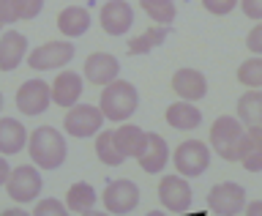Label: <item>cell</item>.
<instances>
[{"mask_svg": "<svg viewBox=\"0 0 262 216\" xmlns=\"http://www.w3.org/2000/svg\"><path fill=\"white\" fill-rule=\"evenodd\" d=\"M93 205H96V189L85 181L74 184L66 194V208L71 213H93Z\"/></svg>", "mask_w": 262, "mask_h": 216, "instance_id": "24", "label": "cell"}, {"mask_svg": "<svg viewBox=\"0 0 262 216\" xmlns=\"http://www.w3.org/2000/svg\"><path fill=\"white\" fill-rule=\"evenodd\" d=\"M137 162H139V167H142L145 172H161L164 167H167V162H169L167 140H164L161 134H147L145 151L137 156Z\"/></svg>", "mask_w": 262, "mask_h": 216, "instance_id": "17", "label": "cell"}, {"mask_svg": "<svg viewBox=\"0 0 262 216\" xmlns=\"http://www.w3.org/2000/svg\"><path fill=\"white\" fill-rule=\"evenodd\" d=\"M28 55V38L16 30H8L0 36V71H14Z\"/></svg>", "mask_w": 262, "mask_h": 216, "instance_id": "16", "label": "cell"}, {"mask_svg": "<svg viewBox=\"0 0 262 216\" xmlns=\"http://www.w3.org/2000/svg\"><path fill=\"white\" fill-rule=\"evenodd\" d=\"M0 110H3V93H0Z\"/></svg>", "mask_w": 262, "mask_h": 216, "instance_id": "38", "label": "cell"}, {"mask_svg": "<svg viewBox=\"0 0 262 216\" xmlns=\"http://www.w3.org/2000/svg\"><path fill=\"white\" fill-rule=\"evenodd\" d=\"M159 200L164 205V211L169 213H186L188 208H191V186H188V181L180 175H164L159 181Z\"/></svg>", "mask_w": 262, "mask_h": 216, "instance_id": "8", "label": "cell"}, {"mask_svg": "<svg viewBox=\"0 0 262 216\" xmlns=\"http://www.w3.org/2000/svg\"><path fill=\"white\" fill-rule=\"evenodd\" d=\"M28 151L30 159L38 170H57L63 167L69 148H66V137L52 126H38L28 137Z\"/></svg>", "mask_w": 262, "mask_h": 216, "instance_id": "1", "label": "cell"}, {"mask_svg": "<svg viewBox=\"0 0 262 216\" xmlns=\"http://www.w3.org/2000/svg\"><path fill=\"white\" fill-rule=\"evenodd\" d=\"M8 175H11V167H8V162L3 159V156H0V186H6Z\"/></svg>", "mask_w": 262, "mask_h": 216, "instance_id": "35", "label": "cell"}, {"mask_svg": "<svg viewBox=\"0 0 262 216\" xmlns=\"http://www.w3.org/2000/svg\"><path fill=\"white\" fill-rule=\"evenodd\" d=\"M112 134H115V143H118L120 153L126 156V159H128V156H131V159H137V156L145 151L147 131H142L139 126H134V123H123L120 129L112 131Z\"/></svg>", "mask_w": 262, "mask_h": 216, "instance_id": "21", "label": "cell"}, {"mask_svg": "<svg viewBox=\"0 0 262 216\" xmlns=\"http://www.w3.org/2000/svg\"><path fill=\"white\" fill-rule=\"evenodd\" d=\"M167 123L178 131H194L202 123V112L191 102H175L167 107Z\"/></svg>", "mask_w": 262, "mask_h": 216, "instance_id": "22", "label": "cell"}, {"mask_svg": "<svg viewBox=\"0 0 262 216\" xmlns=\"http://www.w3.org/2000/svg\"><path fill=\"white\" fill-rule=\"evenodd\" d=\"M202 6L208 8L210 14L224 16V14H229V11H232V8L237 6V0H202Z\"/></svg>", "mask_w": 262, "mask_h": 216, "instance_id": "31", "label": "cell"}, {"mask_svg": "<svg viewBox=\"0 0 262 216\" xmlns=\"http://www.w3.org/2000/svg\"><path fill=\"white\" fill-rule=\"evenodd\" d=\"M237 121L246 129H262V90L249 88L237 99Z\"/></svg>", "mask_w": 262, "mask_h": 216, "instance_id": "20", "label": "cell"}, {"mask_svg": "<svg viewBox=\"0 0 262 216\" xmlns=\"http://www.w3.org/2000/svg\"><path fill=\"white\" fill-rule=\"evenodd\" d=\"M101 112H104V118H110L115 123H123V121H128L131 115L137 112V107H139V93H137V88L131 85V82L126 80H112L110 85H104L101 90Z\"/></svg>", "mask_w": 262, "mask_h": 216, "instance_id": "3", "label": "cell"}, {"mask_svg": "<svg viewBox=\"0 0 262 216\" xmlns=\"http://www.w3.org/2000/svg\"><path fill=\"white\" fill-rule=\"evenodd\" d=\"M210 167V148L200 140H186L175 148V170L183 178H196Z\"/></svg>", "mask_w": 262, "mask_h": 216, "instance_id": "5", "label": "cell"}, {"mask_svg": "<svg viewBox=\"0 0 262 216\" xmlns=\"http://www.w3.org/2000/svg\"><path fill=\"white\" fill-rule=\"evenodd\" d=\"M169 36V25H150L142 36L128 41V55H147L150 49H156L159 44H164Z\"/></svg>", "mask_w": 262, "mask_h": 216, "instance_id": "23", "label": "cell"}, {"mask_svg": "<svg viewBox=\"0 0 262 216\" xmlns=\"http://www.w3.org/2000/svg\"><path fill=\"white\" fill-rule=\"evenodd\" d=\"M241 8L249 19L262 22V0H241Z\"/></svg>", "mask_w": 262, "mask_h": 216, "instance_id": "34", "label": "cell"}, {"mask_svg": "<svg viewBox=\"0 0 262 216\" xmlns=\"http://www.w3.org/2000/svg\"><path fill=\"white\" fill-rule=\"evenodd\" d=\"M208 208L219 216H237L246 208V189L232 181L216 184L208 194Z\"/></svg>", "mask_w": 262, "mask_h": 216, "instance_id": "9", "label": "cell"}, {"mask_svg": "<svg viewBox=\"0 0 262 216\" xmlns=\"http://www.w3.org/2000/svg\"><path fill=\"white\" fill-rule=\"evenodd\" d=\"M57 30L66 38H79L90 30V11L82 6H69L57 14Z\"/></svg>", "mask_w": 262, "mask_h": 216, "instance_id": "18", "label": "cell"}, {"mask_svg": "<svg viewBox=\"0 0 262 216\" xmlns=\"http://www.w3.org/2000/svg\"><path fill=\"white\" fill-rule=\"evenodd\" d=\"M134 25V8L126 0H110L101 6V28L106 36H126Z\"/></svg>", "mask_w": 262, "mask_h": 216, "instance_id": "12", "label": "cell"}, {"mask_svg": "<svg viewBox=\"0 0 262 216\" xmlns=\"http://www.w3.org/2000/svg\"><path fill=\"white\" fill-rule=\"evenodd\" d=\"M28 145V129L16 118H0V153L14 156Z\"/></svg>", "mask_w": 262, "mask_h": 216, "instance_id": "19", "label": "cell"}, {"mask_svg": "<svg viewBox=\"0 0 262 216\" xmlns=\"http://www.w3.org/2000/svg\"><path fill=\"white\" fill-rule=\"evenodd\" d=\"M6 216H25V211L22 208H8V211H3Z\"/></svg>", "mask_w": 262, "mask_h": 216, "instance_id": "37", "label": "cell"}, {"mask_svg": "<svg viewBox=\"0 0 262 216\" xmlns=\"http://www.w3.org/2000/svg\"><path fill=\"white\" fill-rule=\"evenodd\" d=\"M241 164L249 172H262V129H246V145Z\"/></svg>", "mask_w": 262, "mask_h": 216, "instance_id": "25", "label": "cell"}, {"mask_svg": "<svg viewBox=\"0 0 262 216\" xmlns=\"http://www.w3.org/2000/svg\"><path fill=\"white\" fill-rule=\"evenodd\" d=\"M82 77L77 71H60L55 77V82H52V102L57 104V107H63V110H69V107H74L79 102V96H82Z\"/></svg>", "mask_w": 262, "mask_h": 216, "instance_id": "15", "label": "cell"}, {"mask_svg": "<svg viewBox=\"0 0 262 216\" xmlns=\"http://www.w3.org/2000/svg\"><path fill=\"white\" fill-rule=\"evenodd\" d=\"M96 153H98V159H101V164H106V167H120V164L126 162V156L120 153L118 143H115L112 131H101V134L96 137Z\"/></svg>", "mask_w": 262, "mask_h": 216, "instance_id": "26", "label": "cell"}, {"mask_svg": "<svg viewBox=\"0 0 262 216\" xmlns=\"http://www.w3.org/2000/svg\"><path fill=\"white\" fill-rule=\"evenodd\" d=\"M63 126H66V134L71 137H93L104 126V112L101 107H93V104H74L66 112Z\"/></svg>", "mask_w": 262, "mask_h": 216, "instance_id": "7", "label": "cell"}, {"mask_svg": "<svg viewBox=\"0 0 262 216\" xmlns=\"http://www.w3.org/2000/svg\"><path fill=\"white\" fill-rule=\"evenodd\" d=\"M49 102H52V85H47L44 80H28L16 90V110L25 115H41Z\"/></svg>", "mask_w": 262, "mask_h": 216, "instance_id": "11", "label": "cell"}, {"mask_svg": "<svg viewBox=\"0 0 262 216\" xmlns=\"http://www.w3.org/2000/svg\"><path fill=\"white\" fill-rule=\"evenodd\" d=\"M172 88L183 102H200L208 93V80L196 69H178L175 77H172Z\"/></svg>", "mask_w": 262, "mask_h": 216, "instance_id": "14", "label": "cell"}, {"mask_svg": "<svg viewBox=\"0 0 262 216\" xmlns=\"http://www.w3.org/2000/svg\"><path fill=\"white\" fill-rule=\"evenodd\" d=\"M237 82L246 88H262V55H254L241 63L237 69Z\"/></svg>", "mask_w": 262, "mask_h": 216, "instance_id": "28", "label": "cell"}, {"mask_svg": "<svg viewBox=\"0 0 262 216\" xmlns=\"http://www.w3.org/2000/svg\"><path fill=\"white\" fill-rule=\"evenodd\" d=\"M44 8V0H16V14L19 19H36Z\"/></svg>", "mask_w": 262, "mask_h": 216, "instance_id": "30", "label": "cell"}, {"mask_svg": "<svg viewBox=\"0 0 262 216\" xmlns=\"http://www.w3.org/2000/svg\"><path fill=\"white\" fill-rule=\"evenodd\" d=\"M246 145V126L232 115H221L210 126V148L221 159L227 162H241Z\"/></svg>", "mask_w": 262, "mask_h": 216, "instance_id": "2", "label": "cell"}, {"mask_svg": "<svg viewBox=\"0 0 262 216\" xmlns=\"http://www.w3.org/2000/svg\"><path fill=\"white\" fill-rule=\"evenodd\" d=\"M41 186H44V181H41V172L36 164H22V167L11 170V175L6 181V192L11 197L14 203H33L36 197L41 194Z\"/></svg>", "mask_w": 262, "mask_h": 216, "instance_id": "4", "label": "cell"}, {"mask_svg": "<svg viewBox=\"0 0 262 216\" xmlns=\"http://www.w3.org/2000/svg\"><path fill=\"white\" fill-rule=\"evenodd\" d=\"M246 47H249L254 55H262V22L254 25V28L249 30V36H246Z\"/></svg>", "mask_w": 262, "mask_h": 216, "instance_id": "33", "label": "cell"}, {"mask_svg": "<svg viewBox=\"0 0 262 216\" xmlns=\"http://www.w3.org/2000/svg\"><path fill=\"white\" fill-rule=\"evenodd\" d=\"M120 74V63L118 57L110 55V52H93L88 55L85 61V80L93 82V85H110L112 80H118Z\"/></svg>", "mask_w": 262, "mask_h": 216, "instance_id": "13", "label": "cell"}, {"mask_svg": "<svg viewBox=\"0 0 262 216\" xmlns=\"http://www.w3.org/2000/svg\"><path fill=\"white\" fill-rule=\"evenodd\" d=\"M243 211L249 213V216H262V200H259V203H249Z\"/></svg>", "mask_w": 262, "mask_h": 216, "instance_id": "36", "label": "cell"}, {"mask_svg": "<svg viewBox=\"0 0 262 216\" xmlns=\"http://www.w3.org/2000/svg\"><path fill=\"white\" fill-rule=\"evenodd\" d=\"M77 47L69 44V41H47V44L36 47L28 55V66L36 71H52V69H63V66L71 63Z\"/></svg>", "mask_w": 262, "mask_h": 216, "instance_id": "6", "label": "cell"}, {"mask_svg": "<svg viewBox=\"0 0 262 216\" xmlns=\"http://www.w3.org/2000/svg\"><path fill=\"white\" fill-rule=\"evenodd\" d=\"M139 205V186L128 178H118L104 189V208L110 213H131Z\"/></svg>", "mask_w": 262, "mask_h": 216, "instance_id": "10", "label": "cell"}, {"mask_svg": "<svg viewBox=\"0 0 262 216\" xmlns=\"http://www.w3.org/2000/svg\"><path fill=\"white\" fill-rule=\"evenodd\" d=\"M33 213H36V216H63L66 213V205L60 200H55V197H44V200L36 203Z\"/></svg>", "mask_w": 262, "mask_h": 216, "instance_id": "29", "label": "cell"}, {"mask_svg": "<svg viewBox=\"0 0 262 216\" xmlns=\"http://www.w3.org/2000/svg\"><path fill=\"white\" fill-rule=\"evenodd\" d=\"M145 8V14L159 25L175 22V0H139Z\"/></svg>", "mask_w": 262, "mask_h": 216, "instance_id": "27", "label": "cell"}, {"mask_svg": "<svg viewBox=\"0 0 262 216\" xmlns=\"http://www.w3.org/2000/svg\"><path fill=\"white\" fill-rule=\"evenodd\" d=\"M11 22H19L16 0H0V25H11Z\"/></svg>", "mask_w": 262, "mask_h": 216, "instance_id": "32", "label": "cell"}]
</instances>
